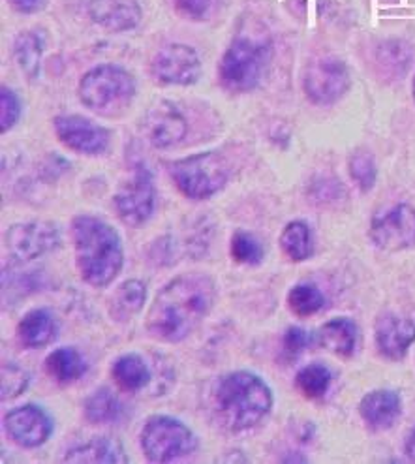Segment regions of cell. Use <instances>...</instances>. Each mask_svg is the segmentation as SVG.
I'll list each match as a JSON object with an SVG mask.
<instances>
[{"mask_svg": "<svg viewBox=\"0 0 415 464\" xmlns=\"http://www.w3.org/2000/svg\"><path fill=\"white\" fill-rule=\"evenodd\" d=\"M143 132L152 147L169 149L187 138L188 121L173 102L159 100L145 115Z\"/></svg>", "mask_w": 415, "mask_h": 464, "instance_id": "obj_15", "label": "cell"}, {"mask_svg": "<svg viewBox=\"0 0 415 464\" xmlns=\"http://www.w3.org/2000/svg\"><path fill=\"white\" fill-rule=\"evenodd\" d=\"M374 341L383 357L399 361L415 341V322L397 314H381L376 320Z\"/></svg>", "mask_w": 415, "mask_h": 464, "instance_id": "obj_16", "label": "cell"}, {"mask_svg": "<svg viewBox=\"0 0 415 464\" xmlns=\"http://www.w3.org/2000/svg\"><path fill=\"white\" fill-rule=\"evenodd\" d=\"M357 339H359V329L355 322L344 316L325 322L316 333L318 344L329 350L331 353L341 355V357L353 355L357 348Z\"/></svg>", "mask_w": 415, "mask_h": 464, "instance_id": "obj_22", "label": "cell"}, {"mask_svg": "<svg viewBox=\"0 0 415 464\" xmlns=\"http://www.w3.org/2000/svg\"><path fill=\"white\" fill-rule=\"evenodd\" d=\"M89 15L101 29L126 33L138 27L143 12L138 0H91Z\"/></svg>", "mask_w": 415, "mask_h": 464, "instance_id": "obj_17", "label": "cell"}, {"mask_svg": "<svg viewBox=\"0 0 415 464\" xmlns=\"http://www.w3.org/2000/svg\"><path fill=\"white\" fill-rule=\"evenodd\" d=\"M175 8L190 17V19H203L207 14H209V8L213 5V0H173Z\"/></svg>", "mask_w": 415, "mask_h": 464, "instance_id": "obj_36", "label": "cell"}, {"mask_svg": "<svg viewBox=\"0 0 415 464\" xmlns=\"http://www.w3.org/2000/svg\"><path fill=\"white\" fill-rule=\"evenodd\" d=\"M280 248L292 262H304L314 254V239L308 224L301 220L290 222L280 236Z\"/></svg>", "mask_w": 415, "mask_h": 464, "instance_id": "obj_26", "label": "cell"}, {"mask_svg": "<svg viewBox=\"0 0 415 464\" xmlns=\"http://www.w3.org/2000/svg\"><path fill=\"white\" fill-rule=\"evenodd\" d=\"M43 55V42L36 33H21L14 42V59L19 70L29 77L36 80L40 75V64Z\"/></svg>", "mask_w": 415, "mask_h": 464, "instance_id": "obj_27", "label": "cell"}, {"mask_svg": "<svg viewBox=\"0 0 415 464\" xmlns=\"http://www.w3.org/2000/svg\"><path fill=\"white\" fill-rule=\"evenodd\" d=\"M350 72L341 59L323 57L313 61L304 72L303 87L306 98L318 106H331L350 89Z\"/></svg>", "mask_w": 415, "mask_h": 464, "instance_id": "obj_9", "label": "cell"}, {"mask_svg": "<svg viewBox=\"0 0 415 464\" xmlns=\"http://www.w3.org/2000/svg\"><path fill=\"white\" fill-rule=\"evenodd\" d=\"M413 98H415V80H413Z\"/></svg>", "mask_w": 415, "mask_h": 464, "instance_id": "obj_39", "label": "cell"}, {"mask_svg": "<svg viewBox=\"0 0 415 464\" xmlns=\"http://www.w3.org/2000/svg\"><path fill=\"white\" fill-rule=\"evenodd\" d=\"M333 374L331 371L322 365V363H310L306 367H303L297 376H295V383L297 390L306 397V399H320L327 393L329 385H331Z\"/></svg>", "mask_w": 415, "mask_h": 464, "instance_id": "obj_28", "label": "cell"}, {"mask_svg": "<svg viewBox=\"0 0 415 464\" xmlns=\"http://www.w3.org/2000/svg\"><path fill=\"white\" fill-rule=\"evenodd\" d=\"M376 162L367 150H357L350 159V175L361 192H369L376 185Z\"/></svg>", "mask_w": 415, "mask_h": 464, "instance_id": "obj_31", "label": "cell"}, {"mask_svg": "<svg viewBox=\"0 0 415 464\" xmlns=\"http://www.w3.org/2000/svg\"><path fill=\"white\" fill-rule=\"evenodd\" d=\"M61 243L59 226L49 220L19 222L6 231V248L19 262H33L53 252Z\"/></svg>", "mask_w": 415, "mask_h": 464, "instance_id": "obj_10", "label": "cell"}, {"mask_svg": "<svg viewBox=\"0 0 415 464\" xmlns=\"http://www.w3.org/2000/svg\"><path fill=\"white\" fill-rule=\"evenodd\" d=\"M77 92L87 110L103 117H113L132 104L136 80L122 66L100 64L82 77Z\"/></svg>", "mask_w": 415, "mask_h": 464, "instance_id": "obj_4", "label": "cell"}, {"mask_svg": "<svg viewBox=\"0 0 415 464\" xmlns=\"http://www.w3.org/2000/svg\"><path fill=\"white\" fill-rule=\"evenodd\" d=\"M87 371L85 357L75 348H57L45 357V372L59 383H73Z\"/></svg>", "mask_w": 415, "mask_h": 464, "instance_id": "obj_24", "label": "cell"}, {"mask_svg": "<svg viewBox=\"0 0 415 464\" xmlns=\"http://www.w3.org/2000/svg\"><path fill=\"white\" fill-rule=\"evenodd\" d=\"M310 346V334L303 327H290L286 333H284L282 339V348L284 353H286L290 359H295L301 352H304Z\"/></svg>", "mask_w": 415, "mask_h": 464, "instance_id": "obj_35", "label": "cell"}, {"mask_svg": "<svg viewBox=\"0 0 415 464\" xmlns=\"http://www.w3.org/2000/svg\"><path fill=\"white\" fill-rule=\"evenodd\" d=\"M8 3L19 14H36L45 6V0H8Z\"/></svg>", "mask_w": 415, "mask_h": 464, "instance_id": "obj_37", "label": "cell"}, {"mask_svg": "<svg viewBox=\"0 0 415 464\" xmlns=\"http://www.w3.org/2000/svg\"><path fill=\"white\" fill-rule=\"evenodd\" d=\"M75 267L92 288H106L124 266V248L119 231L92 215H77L72 220Z\"/></svg>", "mask_w": 415, "mask_h": 464, "instance_id": "obj_2", "label": "cell"}, {"mask_svg": "<svg viewBox=\"0 0 415 464\" xmlns=\"http://www.w3.org/2000/svg\"><path fill=\"white\" fill-rule=\"evenodd\" d=\"M402 401L401 395L389 390H378L362 397L359 404V414L369 427L376 430L391 429L401 418Z\"/></svg>", "mask_w": 415, "mask_h": 464, "instance_id": "obj_18", "label": "cell"}, {"mask_svg": "<svg viewBox=\"0 0 415 464\" xmlns=\"http://www.w3.org/2000/svg\"><path fill=\"white\" fill-rule=\"evenodd\" d=\"M211 408L222 429L227 432H246L269 416L273 392L262 376L250 371H236L215 383Z\"/></svg>", "mask_w": 415, "mask_h": 464, "instance_id": "obj_3", "label": "cell"}, {"mask_svg": "<svg viewBox=\"0 0 415 464\" xmlns=\"http://www.w3.org/2000/svg\"><path fill=\"white\" fill-rule=\"evenodd\" d=\"M124 404L110 388L94 390L83 402L85 420L92 425H108L122 418Z\"/></svg>", "mask_w": 415, "mask_h": 464, "instance_id": "obj_25", "label": "cell"}, {"mask_svg": "<svg viewBox=\"0 0 415 464\" xmlns=\"http://www.w3.org/2000/svg\"><path fill=\"white\" fill-rule=\"evenodd\" d=\"M31 376L23 367H19L14 361H6L3 365V401H10L24 393L29 388Z\"/></svg>", "mask_w": 415, "mask_h": 464, "instance_id": "obj_32", "label": "cell"}, {"mask_svg": "<svg viewBox=\"0 0 415 464\" xmlns=\"http://www.w3.org/2000/svg\"><path fill=\"white\" fill-rule=\"evenodd\" d=\"M113 205L119 218L132 227H140L154 213L157 205V188H154V177L145 164H136L134 173L113 196Z\"/></svg>", "mask_w": 415, "mask_h": 464, "instance_id": "obj_8", "label": "cell"}, {"mask_svg": "<svg viewBox=\"0 0 415 464\" xmlns=\"http://www.w3.org/2000/svg\"><path fill=\"white\" fill-rule=\"evenodd\" d=\"M111 376L126 393H141L152 382V372L143 355L130 352L119 355L111 365Z\"/></svg>", "mask_w": 415, "mask_h": 464, "instance_id": "obj_20", "label": "cell"}, {"mask_svg": "<svg viewBox=\"0 0 415 464\" xmlns=\"http://www.w3.org/2000/svg\"><path fill=\"white\" fill-rule=\"evenodd\" d=\"M229 252L233 260L243 266H259L264 262V254H265L262 243L245 229H239L233 234L229 243Z\"/></svg>", "mask_w": 415, "mask_h": 464, "instance_id": "obj_30", "label": "cell"}, {"mask_svg": "<svg viewBox=\"0 0 415 464\" xmlns=\"http://www.w3.org/2000/svg\"><path fill=\"white\" fill-rule=\"evenodd\" d=\"M177 188L190 199H207L218 194L229 180V168L217 150L198 152L168 164Z\"/></svg>", "mask_w": 415, "mask_h": 464, "instance_id": "obj_6", "label": "cell"}, {"mask_svg": "<svg viewBox=\"0 0 415 464\" xmlns=\"http://www.w3.org/2000/svg\"><path fill=\"white\" fill-rule=\"evenodd\" d=\"M323 304H325L323 294L313 285H297L288 294L290 311L301 318L320 313Z\"/></svg>", "mask_w": 415, "mask_h": 464, "instance_id": "obj_29", "label": "cell"}, {"mask_svg": "<svg viewBox=\"0 0 415 464\" xmlns=\"http://www.w3.org/2000/svg\"><path fill=\"white\" fill-rule=\"evenodd\" d=\"M271 44L239 36L231 42L218 64L220 83L229 92L254 91L269 66Z\"/></svg>", "mask_w": 415, "mask_h": 464, "instance_id": "obj_5", "label": "cell"}, {"mask_svg": "<svg viewBox=\"0 0 415 464\" xmlns=\"http://www.w3.org/2000/svg\"><path fill=\"white\" fill-rule=\"evenodd\" d=\"M21 100L12 89H0V126H3V134L12 130L17 124L21 117Z\"/></svg>", "mask_w": 415, "mask_h": 464, "instance_id": "obj_33", "label": "cell"}, {"mask_svg": "<svg viewBox=\"0 0 415 464\" xmlns=\"http://www.w3.org/2000/svg\"><path fill=\"white\" fill-rule=\"evenodd\" d=\"M406 455L411 460H415V429H413V432L410 434V438L406 440Z\"/></svg>", "mask_w": 415, "mask_h": 464, "instance_id": "obj_38", "label": "cell"}, {"mask_svg": "<svg viewBox=\"0 0 415 464\" xmlns=\"http://www.w3.org/2000/svg\"><path fill=\"white\" fill-rule=\"evenodd\" d=\"M64 462H75V464H121L128 462V457L124 453V448L115 438L108 436H96L92 440L70 450L64 457Z\"/></svg>", "mask_w": 415, "mask_h": 464, "instance_id": "obj_21", "label": "cell"}, {"mask_svg": "<svg viewBox=\"0 0 415 464\" xmlns=\"http://www.w3.org/2000/svg\"><path fill=\"white\" fill-rule=\"evenodd\" d=\"M59 324L49 308H33L17 325V339L24 348H43L57 339Z\"/></svg>", "mask_w": 415, "mask_h": 464, "instance_id": "obj_19", "label": "cell"}, {"mask_svg": "<svg viewBox=\"0 0 415 464\" xmlns=\"http://www.w3.org/2000/svg\"><path fill=\"white\" fill-rule=\"evenodd\" d=\"M372 243L385 252H399L415 245V209L406 203L395 205L376 217L371 226Z\"/></svg>", "mask_w": 415, "mask_h": 464, "instance_id": "obj_13", "label": "cell"}, {"mask_svg": "<svg viewBox=\"0 0 415 464\" xmlns=\"http://www.w3.org/2000/svg\"><path fill=\"white\" fill-rule=\"evenodd\" d=\"M147 301V285L138 278L124 280L110 299V316L117 324L134 320Z\"/></svg>", "mask_w": 415, "mask_h": 464, "instance_id": "obj_23", "label": "cell"}, {"mask_svg": "<svg viewBox=\"0 0 415 464\" xmlns=\"http://www.w3.org/2000/svg\"><path fill=\"white\" fill-rule=\"evenodd\" d=\"M5 430L19 448L34 450L49 440L53 432V420L42 406L24 404L10 410L5 416Z\"/></svg>", "mask_w": 415, "mask_h": 464, "instance_id": "obj_14", "label": "cell"}, {"mask_svg": "<svg viewBox=\"0 0 415 464\" xmlns=\"http://www.w3.org/2000/svg\"><path fill=\"white\" fill-rule=\"evenodd\" d=\"M59 141L73 152L96 157L106 152L111 143V132L101 124L82 115H59L53 121Z\"/></svg>", "mask_w": 415, "mask_h": 464, "instance_id": "obj_12", "label": "cell"}, {"mask_svg": "<svg viewBox=\"0 0 415 464\" xmlns=\"http://www.w3.org/2000/svg\"><path fill=\"white\" fill-rule=\"evenodd\" d=\"M150 73L160 83L188 87L199 80L201 59L192 45L177 42L168 44L154 55L150 63Z\"/></svg>", "mask_w": 415, "mask_h": 464, "instance_id": "obj_11", "label": "cell"}, {"mask_svg": "<svg viewBox=\"0 0 415 464\" xmlns=\"http://www.w3.org/2000/svg\"><path fill=\"white\" fill-rule=\"evenodd\" d=\"M217 282L205 273L179 275L150 303L145 327L154 341L175 344L207 318L217 303Z\"/></svg>", "mask_w": 415, "mask_h": 464, "instance_id": "obj_1", "label": "cell"}, {"mask_svg": "<svg viewBox=\"0 0 415 464\" xmlns=\"http://www.w3.org/2000/svg\"><path fill=\"white\" fill-rule=\"evenodd\" d=\"M313 199L327 205L331 201H339L341 198H346V188L343 187L341 180H336L333 177H322L318 180H314L313 185Z\"/></svg>", "mask_w": 415, "mask_h": 464, "instance_id": "obj_34", "label": "cell"}, {"mask_svg": "<svg viewBox=\"0 0 415 464\" xmlns=\"http://www.w3.org/2000/svg\"><path fill=\"white\" fill-rule=\"evenodd\" d=\"M140 444L150 462H171L192 455L198 450V436L177 418L150 416L141 429Z\"/></svg>", "mask_w": 415, "mask_h": 464, "instance_id": "obj_7", "label": "cell"}]
</instances>
